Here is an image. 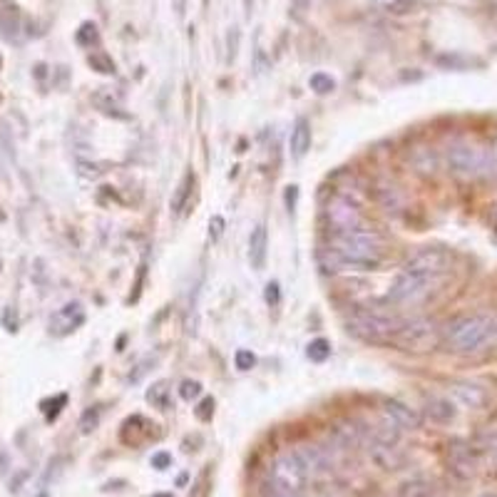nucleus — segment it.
Instances as JSON below:
<instances>
[{
    "label": "nucleus",
    "mask_w": 497,
    "mask_h": 497,
    "mask_svg": "<svg viewBox=\"0 0 497 497\" xmlns=\"http://www.w3.org/2000/svg\"><path fill=\"white\" fill-rule=\"evenodd\" d=\"M82 321H85L82 307H80V304H67V307L58 308L50 316V333H55V336H67V333L80 329Z\"/></svg>",
    "instance_id": "f8f14e48"
},
{
    "label": "nucleus",
    "mask_w": 497,
    "mask_h": 497,
    "mask_svg": "<svg viewBox=\"0 0 497 497\" xmlns=\"http://www.w3.org/2000/svg\"><path fill=\"white\" fill-rule=\"evenodd\" d=\"M209 227H212V237H214V239H219V237H221V231H224V219L221 217H214L212 219V224H209Z\"/></svg>",
    "instance_id": "f704fd0d"
},
{
    "label": "nucleus",
    "mask_w": 497,
    "mask_h": 497,
    "mask_svg": "<svg viewBox=\"0 0 497 497\" xmlns=\"http://www.w3.org/2000/svg\"><path fill=\"white\" fill-rule=\"evenodd\" d=\"M308 85H311V89H316L319 95H329L333 88H336V82H333L331 75H323V73H316V75H311V80H308Z\"/></svg>",
    "instance_id": "a878e982"
},
{
    "label": "nucleus",
    "mask_w": 497,
    "mask_h": 497,
    "mask_svg": "<svg viewBox=\"0 0 497 497\" xmlns=\"http://www.w3.org/2000/svg\"><path fill=\"white\" fill-rule=\"evenodd\" d=\"M326 219H329L333 231H351L363 227V214L346 197H333L331 202L326 205Z\"/></svg>",
    "instance_id": "6e6552de"
},
{
    "label": "nucleus",
    "mask_w": 497,
    "mask_h": 497,
    "mask_svg": "<svg viewBox=\"0 0 497 497\" xmlns=\"http://www.w3.org/2000/svg\"><path fill=\"white\" fill-rule=\"evenodd\" d=\"M97 425H100V408L95 406V408H88L85 413H82V418H80V428H82V433H92Z\"/></svg>",
    "instance_id": "cd10ccee"
},
{
    "label": "nucleus",
    "mask_w": 497,
    "mask_h": 497,
    "mask_svg": "<svg viewBox=\"0 0 497 497\" xmlns=\"http://www.w3.org/2000/svg\"><path fill=\"white\" fill-rule=\"evenodd\" d=\"M490 455H493V460L497 462V435L490 440Z\"/></svg>",
    "instance_id": "c9c22d12"
},
{
    "label": "nucleus",
    "mask_w": 497,
    "mask_h": 497,
    "mask_svg": "<svg viewBox=\"0 0 497 497\" xmlns=\"http://www.w3.org/2000/svg\"><path fill=\"white\" fill-rule=\"evenodd\" d=\"M169 462H172V458L167 455V453H157L152 458V465L157 468V470H165V468H169Z\"/></svg>",
    "instance_id": "72a5a7b5"
},
{
    "label": "nucleus",
    "mask_w": 497,
    "mask_h": 497,
    "mask_svg": "<svg viewBox=\"0 0 497 497\" xmlns=\"http://www.w3.org/2000/svg\"><path fill=\"white\" fill-rule=\"evenodd\" d=\"M450 393L458 400L460 406L465 408H483L487 403V391H485L480 383L472 381H460L450 385Z\"/></svg>",
    "instance_id": "ddd939ff"
},
{
    "label": "nucleus",
    "mask_w": 497,
    "mask_h": 497,
    "mask_svg": "<svg viewBox=\"0 0 497 497\" xmlns=\"http://www.w3.org/2000/svg\"><path fill=\"white\" fill-rule=\"evenodd\" d=\"M177 13H184V0H177Z\"/></svg>",
    "instance_id": "4c0bfd02"
},
{
    "label": "nucleus",
    "mask_w": 497,
    "mask_h": 497,
    "mask_svg": "<svg viewBox=\"0 0 497 497\" xmlns=\"http://www.w3.org/2000/svg\"><path fill=\"white\" fill-rule=\"evenodd\" d=\"M89 65H92L97 73H103V75H113V73H115V63H113V58H110L107 52H92V55H89Z\"/></svg>",
    "instance_id": "b1692460"
},
{
    "label": "nucleus",
    "mask_w": 497,
    "mask_h": 497,
    "mask_svg": "<svg viewBox=\"0 0 497 497\" xmlns=\"http://www.w3.org/2000/svg\"><path fill=\"white\" fill-rule=\"evenodd\" d=\"M279 493H281V490H279ZM281 495H283V497H301V493H281Z\"/></svg>",
    "instance_id": "58836bf2"
},
{
    "label": "nucleus",
    "mask_w": 497,
    "mask_h": 497,
    "mask_svg": "<svg viewBox=\"0 0 497 497\" xmlns=\"http://www.w3.org/2000/svg\"><path fill=\"white\" fill-rule=\"evenodd\" d=\"M191 187H194V172H187V175L182 177V182L177 184L175 194H172V202H169L172 212H182V209H184V205H187V199H190L191 194Z\"/></svg>",
    "instance_id": "aec40b11"
},
{
    "label": "nucleus",
    "mask_w": 497,
    "mask_h": 497,
    "mask_svg": "<svg viewBox=\"0 0 497 497\" xmlns=\"http://www.w3.org/2000/svg\"><path fill=\"white\" fill-rule=\"evenodd\" d=\"M446 276H435V274H425V271H413V268H403L393 281L391 291H388V301L391 304H418L423 299H428L431 293L443 283Z\"/></svg>",
    "instance_id": "39448f33"
},
{
    "label": "nucleus",
    "mask_w": 497,
    "mask_h": 497,
    "mask_svg": "<svg viewBox=\"0 0 497 497\" xmlns=\"http://www.w3.org/2000/svg\"><path fill=\"white\" fill-rule=\"evenodd\" d=\"M348 331L363 338V341H385V338H393L398 329H400V321L393 314H385L378 308H356L348 319Z\"/></svg>",
    "instance_id": "20e7f679"
},
{
    "label": "nucleus",
    "mask_w": 497,
    "mask_h": 497,
    "mask_svg": "<svg viewBox=\"0 0 497 497\" xmlns=\"http://www.w3.org/2000/svg\"><path fill=\"white\" fill-rule=\"evenodd\" d=\"M237 369L239 370H249V369H254V363H256V358H254V353L252 351H237Z\"/></svg>",
    "instance_id": "7c9ffc66"
},
{
    "label": "nucleus",
    "mask_w": 497,
    "mask_h": 497,
    "mask_svg": "<svg viewBox=\"0 0 497 497\" xmlns=\"http://www.w3.org/2000/svg\"><path fill=\"white\" fill-rule=\"evenodd\" d=\"M378 5H381L385 13H408L410 8H413V0H376Z\"/></svg>",
    "instance_id": "bb28decb"
},
{
    "label": "nucleus",
    "mask_w": 497,
    "mask_h": 497,
    "mask_svg": "<svg viewBox=\"0 0 497 497\" xmlns=\"http://www.w3.org/2000/svg\"><path fill=\"white\" fill-rule=\"evenodd\" d=\"M383 415L398 431H415V428H421V415L410 408V406H406V403L395 400V398L383 403Z\"/></svg>",
    "instance_id": "9d476101"
},
{
    "label": "nucleus",
    "mask_w": 497,
    "mask_h": 497,
    "mask_svg": "<svg viewBox=\"0 0 497 497\" xmlns=\"http://www.w3.org/2000/svg\"><path fill=\"white\" fill-rule=\"evenodd\" d=\"M403 497H435V487L425 480H413V483L403 485L400 490Z\"/></svg>",
    "instance_id": "412c9836"
},
{
    "label": "nucleus",
    "mask_w": 497,
    "mask_h": 497,
    "mask_svg": "<svg viewBox=\"0 0 497 497\" xmlns=\"http://www.w3.org/2000/svg\"><path fill=\"white\" fill-rule=\"evenodd\" d=\"M97 40V27L92 26V23H85V26L80 27V33H77V43L80 45H92Z\"/></svg>",
    "instance_id": "c85d7f7f"
},
{
    "label": "nucleus",
    "mask_w": 497,
    "mask_h": 497,
    "mask_svg": "<svg viewBox=\"0 0 497 497\" xmlns=\"http://www.w3.org/2000/svg\"><path fill=\"white\" fill-rule=\"evenodd\" d=\"M447 465L458 478H472L478 470V458L475 450L465 443H453L447 447Z\"/></svg>",
    "instance_id": "9b49d317"
},
{
    "label": "nucleus",
    "mask_w": 497,
    "mask_h": 497,
    "mask_svg": "<svg viewBox=\"0 0 497 497\" xmlns=\"http://www.w3.org/2000/svg\"><path fill=\"white\" fill-rule=\"evenodd\" d=\"M446 341L458 353H478L487 346L497 344V321L493 316H465L450 323L446 331Z\"/></svg>",
    "instance_id": "f03ea898"
},
{
    "label": "nucleus",
    "mask_w": 497,
    "mask_h": 497,
    "mask_svg": "<svg viewBox=\"0 0 497 497\" xmlns=\"http://www.w3.org/2000/svg\"><path fill=\"white\" fill-rule=\"evenodd\" d=\"M403 268L425 271V274H435V276H446L447 271H450V254H447L446 249H438V246H425V249L410 256Z\"/></svg>",
    "instance_id": "1a4fd4ad"
},
{
    "label": "nucleus",
    "mask_w": 497,
    "mask_h": 497,
    "mask_svg": "<svg viewBox=\"0 0 497 497\" xmlns=\"http://www.w3.org/2000/svg\"><path fill=\"white\" fill-rule=\"evenodd\" d=\"M267 497H283L279 493V490H274V487H271V493H267Z\"/></svg>",
    "instance_id": "e433bc0d"
},
{
    "label": "nucleus",
    "mask_w": 497,
    "mask_h": 497,
    "mask_svg": "<svg viewBox=\"0 0 497 497\" xmlns=\"http://www.w3.org/2000/svg\"><path fill=\"white\" fill-rule=\"evenodd\" d=\"M447 169L462 179H485L497 175V152L483 150L470 142H458L450 144L446 152Z\"/></svg>",
    "instance_id": "7ed1b4c3"
},
{
    "label": "nucleus",
    "mask_w": 497,
    "mask_h": 497,
    "mask_svg": "<svg viewBox=\"0 0 497 497\" xmlns=\"http://www.w3.org/2000/svg\"><path fill=\"white\" fill-rule=\"evenodd\" d=\"M154 497H172V495H154Z\"/></svg>",
    "instance_id": "a19ab883"
},
{
    "label": "nucleus",
    "mask_w": 497,
    "mask_h": 497,
    "mask_svg": "<svg viewBox=\"0 0 497 497\" xmlns=\"http://www.w3.org/2000/svg\"><path fill=\"white\" fill-rule=\"evenodd\" d=\"M179 393H182L184 400H194V398H199V393H202V385L197 381H184L182 388H179Z\"/></svg>",
    "instance_id": "c756f323"
},
{
    "label": "nucleus",
    "mask_w": 497,
    "mask_h": 497,
    "mask_svg": "<svg viewBox=\"0 0 497 497\" xmlns=\"http://www.w3.org/2000/svg\"><path fill=\"white\" fill-rule=\"evenodd\" d=\"M480 497H497V495H480Z\"/></svg>",
    "instance_id": "79ce46f5"
},
{
    "label": "nucleus",
    "mask_w": 497,
    "mask_h": 497,
    "mask_svg": "<svg viewBox=\"0 0 497 497\" xmlns=\"http://www.w3.org/2000/svg\"><path fill=\"white\" fill-rule=\"evenodd\" d=\"M279 283H276V281H271V283H268L267 286V304L268 307H276V304H279Z\"/></svg>",
    "instance_id": "473e14b6"
},
{
    "label": "nucleus",
    "mask_w": 497,
    "mask_h": 497,
    "mask_svg": "<svg viewBox=\"0 0 497 497\" xmlns=\"http://www.w3.org/2000/svg\"><path fill=\"white\" fill-rule=\"evenodd\" d=\"M369 455L373 458V462L383 468V470H395L400 462H403V455L398 453V447L391 446V443H381V440H373L370 438L369 443Z\"/></svg>",
    "instance_id": "2eb2a0df"
},
{
    "label": "nucleus",
    "mask_w": 497,
    "mask_h": 497,
    "mask_svg": "<svg viewBox=\"0 0 497 497\" xmlns=\"http://www.w3.org/2000/svg\"><path fill=\"white\" fill-rule=\"evenodd\" d=\"M495 147H497V144H495ZM495 152H497V150H495Z\"/></svg>",
    "instance_id": "37998d69"
},
{
    "label": "nucleus",
    "mask_w": 497,
    "mask_h": 497,
    "mask_svg": "<svg viewBox=\"0 0 497 497\" xmlns=\"http://www.w3.org/2000/svg\"><path fill=\"white\" fill-rule=\"evenodd\" d=\"M95 105L103 110L105 115H115V117H128L125 113H122V107L117 105V100L110 95V92H97L95 95Z\"/></svg>",
    "instance_id": "4be33fe9"
},
{
    "label": "nucleus",
    "mask_w": 497,
    "mask_h": 497,
    "mask_svg": "<svg viewBox=\"0 0 497 497\" xmlns=\"http://www.w3.org/2000/svg\"><path fill=\"white\" fill-rule=\"evenodd\" d=\"M289 144H291V154L296 159H301V157L308 152V147H311V125H308L307 117H299V120H296Z\"/></svg>",
    "instance_id": "f3484780"
},
{
    "label": "nucleus",
    "mask_w": 497,
    "mask_h": 497,
    "mask_svg": "<svg viewBox=\"0 0 497 497\" xmlns=\"http://www.w3.org/2000/svg\"><path fill=\"white\" fill-rule=\"evenodd\" d=\"M147 400H150L152 406H157V408L167 410V406H169V388H167V383H154L152 388L147 391Z\"/></svg>",
    "instance_id": "5701e85b"
},
{
    "label": "nucleus",
    "mask_w": 497,
    "mask_h": 497,
    "mask_svg": "<svg viewBox=\"0 0 497 497\" xmlns=\"http://www.w3.org/2000/svg\"><path fill=\"white\" fill-rule=\"evenodd\" d=\"M329 249L341 267L373 268L378 267L383 259L381 237L366 227L351 231H333Z\"/></svg>",
    "instance_id": "f257e3e1"
},
{
    "label": "nucleus",
    "mask_w": 497,
    "mask_h": 497,
    "mask_svg": "<svg viewBox=\"0 0 497 497\" xmlns=\"http://www.w3.org/2000/svg\"><path fill=\"white\" fill-rule=\"evenodd\" d=\"M329 353H331V346H329V341H323V338H316V341H311V344H308V358H311V361H316V363L326 361Z\"/></svg>",
    "instance_id": "393cba45"
},
{
    "label": "nucleus",
    "mask_w": 497,
    "mask_h": 497,
    "mask_svg": "<svg viewBox=\"0 0 497 497\" xmlns=\"http://www.w3.org/2000/svg\"><path fill=\"white\" fill-rule=\"evenodd\" d=\"M299 453V458L304 460V465H307L308 470V478H316V475H326V472H331V458H329V453L319 446H304L296 450Z\"/></svg>",
    "instance_id": "4468645a"
},
{
    "label": "nucleus",
    "mask_w": 497,
    "mask_h": 497,
    "mask_svg": "<svg viewBox=\"0 0 497 497\" xmlns=\"http://www.w3.org/2000/svg\"><path fill=\"white\" fill-rule=\"evenodd\" d=\"M369 438V431L356 421H346L333 428V440L341 447H356Z\"/></svg>",
    "instance_id": "dca6fc26"
},
{
    "label": "nucleus",
    "mask_w": 497,
    "mask_h": 497,
    "mask_svg": "<svg viewBox=\"0 0 497 497\" xmlns=\"http://www.w3.org/2000/svg\"><path fill=\"white\" fill-rule=\"evenodd\" d=\"M425 415L433 423H450L455 418V408L450 400H443V398H431L425 403Z\"/></svg>",
    "instance_id": "6ab92c4d"
},
{
    "label": "nucleus",
    "mask_w": 497,
    "mask_h": 497,
    "mask_svg": "<svg viewBox=\"0 0 497 497\" xmlns=\"http://www.w3.org/2000/svg\"><path fill=\"white\" fill-rule=\"evenodd\" d=\"M212 413H214V400H212V398H205V400L199 403V408H197V418H199V421H209Z\"/></svg>",
    "instance_id": "2f4dec72"
},
{
    "label": "nucleus",
    "mask_w": 497,
    "mask_h": 497,
    "mask_svg": "<svg viewBox=\"0 0 497 497\" xmlns=\"http://www.w3.org/2000/svg\"><path fill=\"white\" fill-rule=\"evenodd\" d=\"M495 229H497V209H495Z\"/></svg>",
    "instance_id": "ea45409f"
},
{
    "label": "nucleus",
    "mask_w": 497,
    "mask_h": 497,
    "mask_svg": "<svg viewBox=\"0 0 497 497\" xmlns=\"http://www.w3.org/2000/svg\"><path fill=\"white\" fill-rule=\"evenodd\" d=\"M393 341L406 351H428L438 344V326L428 319H415L400 323Z\"/></svg>",
    "instance_id": "0eeeda50"
},
{
    "label": "nucleus",
    "mask_w": 497,
    "mask_h": 497,
    "mask_svg": "<svg viewBox=\"0 0 497 497\" xmlns=\"http://www.w3.org/2000/svg\"><path fill=\"white\" fill-rule=\"evenodd\" d=\"M267 227L259 224L249 237V259H252L254 268H264V264H267Z\"/></svg>",
    "instance_id": "a211bd4d"
},
{
    "label": "nucleus",
    "mask_w": 497,
    "mask_h": 497,
    "mask_svg": "<svg viewBox=\"0 0 497 497\" xmlns=\"http://www.w3.org/2000/svg\"><path fill=\"white\" fill-rule=\"evenodd\" d=\"M307 465L304 460L299 458L296 450H289L279 458L274 460L271 465V483H274V490H281V493H301L304 485L308 483Z\"/></svg>",
    "instance_id": "423d86ee"
}]
</instances>
